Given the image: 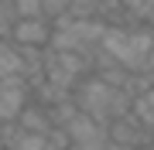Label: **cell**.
<instances>
[{
  "instance_id": "30bf717a",
  "label": "cell",
  "mask_w": 154,
  "mask_h": 150,
  "mask_svg": "<svg viewBox=\"0 0 154 150\" xmlns=\"http://www.w3.org/2000/svg\"><path fill=\"white\" fill-rule=\"evenodd\" d=\"M120 7H123L127 14H137V17L144 14V0H120Z\"/></svg>"
},
{
  "instance_id": "9a60e30c",
  "label": "cell",
  "mask_w": 154,
  "mask_h": 150,
  "mask_svg": "<svg viewBox=\"0 0 154 150\" xmlns=\"http://www.w3.org/2000/svg\"><path fill=\"white\" fill-rule=\"evenodd\" d=\"M147 150H154V147H147Z\"/></svg>"
},
{
  "instance_id": "3957f363",
  "label": "cell",
  "mask_w": 154,
  "mask_h": 150,
  "mask_svg": "<svg viewBox=\"0 0 154 150\" xmlns=\"http://www.w3.org/2000/svg\"><path fill=\"white\" fill-rule=\"evenodd\" d=\"M110 140L113 143H127L134 150H147V147H154V130L144 126L137 113H127V116L110 123Z\"/></svg>"
},
{
  "instance_id": "8fae6325",
  "label": "cell",
  "mask_w": 154,
  "mask_h": 150,
  "mask_svg": "<svg viewBox=\"0 0 154 150\" xmlns=\"http://www.w3.org/2000/svg\"><path fill=\"white\" fill-rule=\"evenodd\" d=\"M140 17H147V21H154V0H144V14Z\"/></svg>"
},
{
  "instance_id": "ba28073f",
  "label": "cell",
  "mask_w": 154,
  "mask_h": 150,
  "mask_svg": "<svg viewBox=\"0 0 154 150\" xmlns=\"http://www.w3.org/2000/svg\"><path fill=\"white\" fill-rule=\"evenodd\" d=\"M17 17H45V0H14Z\"/></svg>"
},
{
  "instance_id": "5bb4252c",
  "label": "cell",
  "mask_w": 154,
  "mask_h": 150,
  "mask_svg": "<svg viewBox=\"0 0 154 150\" xmlns=\"http://www.w3.org/2000/svg\"><path fill=\"white\" fill-rule=\"evenodd\" d=\"M0 150H14V147H0Z\"/></svg>"
},
{
  "instance_id": "8992f818",
  "label": "cell",
  "mask_w": 154,
  "mask_h": 150,
  "mask_svg": "<svg viewBox=\"0 0 154 150\" xmlns=\"http://www.w3.org/2000/svg\"><path fill=\"white\" fill-rule=\"evenodd\" d=\"M17 123H21V130H28V133H41V137H48L51 130H55V123H51V113L45 109V106H38V102L28 106V109L21 113V119H17Z\"/></svg>"
},
{
  "instance_id": "277c9868",
  "label": "cell",
  "mask_w": 154,
  "mask_h": 150,
  "mask_svg": "<svg viewBox=\"0 0 154 150\" xmlns=\"http://www.w3.org/2000/svg\"><path fill=\"white\" fill-rule=\"evenodd\" d=\"M65 130H69L72 143H79V147H110V126L96 123L93 116H86V113H75Z\"/></svg>"
},
{
  "instance_id": "7a4b0ae2",
  "label": "cell",
  "mask_w": 154,
  "mask_h": 150,
  "mask_svg": "<svg viewBox=\"0 0 154 150\" xmlns=\"http://www.w3.org/2000/svg\"><path fill=\"white\" fill-rule=\"evenodd\" d=\"M55 21L51 17H21L11 31V41L21 48H51Z\"/></svg>"
},
{
  "instance_id": "5b68a950",
  "label": "cell",
  "mask_w": 154,
  "mask_h": 150,
  "mask_svg": "<svg viewBox=\"0 0 154 150\" xmlns=\"http://www.w3.org/2000/svg\"><path fill=\"white\" fill-rule=\"evenodd\" d=\"M0 78H28L21 45L14 41H0Z\"/></svg>"
},
{
  "instance_id": "6da1fadb",
  "label": "cell",
  "mask_w": 154,
  "mask_h": 150,
  "mask_svg": "<svg viewBox=\"0 0 154 150\" xmlns=\"http://www.w3.org/2000/svg\"><path fill=\"white\" fill-rule=\"evenodd\" d=\"M72 99H75L79 113L93 116L96 123H103V126H110L113 119L134 113V99L123 89H113L110 82H103L99 75H86L82 82H79V89L72 92Z\"/></svg>"
},
{
  "instance_id": "52a82bcc",
  "label": "cell",
  "mask_w": 154,
  "mask_h": 150,
  "mask_svg": "<svg viewBox=\"0 0 154 150\" xmlns=\"http://www.w3.org/2000/svg\"><path fill=\"white\" fill-rule=\"evenodd\" d=\"M17 21L21 17H17L14 0H0V41H11V31H14Z\"/></svg>"
},
{
  "instance_id": "9c48e42d",
  "label": "cell",
  "mask_w": 154,
  "mask_h": 150,
  "mask_svg": "<svg viewBox=\"0 0 154 150\" xmlns=\"http://www.w3.org/2000/svg\"><path fill=\"white\" fill-rule=\"evenodd\" d=\"M72 14V0H45V17L58 21V17H69Z\"/></svg>"
},
{
  "instance_id": "7c38bea8",
  "label": "cell",
  "mask_w": 154,
  "mask_h": 150,
  "mask_svg": "<svg viewBox=\"0 0 154 150\" xmlns=\"http://www.w3.org/2000/svg\"><path fill=\"white\" fill-rule=\"evenodd\" d=\"M106 150H134V147H127V143H113V140H110V147H106Z\"/></svg>"
},
{
  "instance_id": "4fadbf2b",
  "label": "cell",
  "mask_w": 154,
  "mask_h": 150,
  "mask_svg": "<svg viewBox=\"0 0 154 150\" xmlns=\"http://www.w3.org/2000/svg\"><path fill=\"white\" fill-rule=\"evenodd\" d=\"M151 68H154V51H151Z\"/></svg>"
}]
</instances>
